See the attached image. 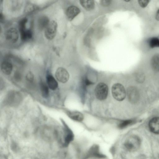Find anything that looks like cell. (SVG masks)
I'll list each match as a JSON object with an SVG mask.
<instances>
[{"label":"cell","instance_id":"26","mask_svg":"<svg viewBox=\"0 0 159 159\" xmlns=\"http://www.w3.org/2000/svg\"><path fill=\"white\" fill-rule=\"evenodd\" d=\"M156 18L157 20L159 21V9L157 12L156 16Z\"/></svg>","mask_w":159,"mask_h":159},{"label":"cell","instance_id":"17","mask_svg":"<svg viewBox=\"0 0 159 159\" xmlns=\"http://www.w3.org/2000/svg\"><path fill=\"white\" fill-rule=\"evenodd\" d=\"M80 2L83 7L87 10H90L94 7L93 0H80Z\"/></svg>","mask_w":159,"mask_h":159},{"label":"cell","instance_id":"5","mask_svg":"<svg viewBox=\"0 0 159 159\" xmlns=\"http://www.w3.org/2000/svg\"><path fill=\"white\" fill-rule=\"evenodd\" d=\"M127 94L129 101L132 103H136L139 100V91L135 87H129L127 89Z\"/></svg>","mask_w":159,"mask_h":159},{"label":"cell","instance_id":"3","mask_svg":"<svg viewBox=\"0 0 159 159\" xmlns=\"http://www.w3.org/2000/svg\"><path fill=\"white\" fill-rule=\"evenodd\" d=\"M108 87L104 83L100 82L96 86L94 93L96 98L100 100L105 99L108 95Z\"/></svg>","mask_w":159,"mask_h":159},{"label":"cell","instance_id":"8","mask_svg":"<svg viewBox=\"0 0 159 159\" xmlns=\"http://www.w3.org/2000/svg\"><path fill=\"white\" fill-rule=\"evenodd\" d=\"M148 126L151 132L156 134H159V117L152 118L149 122Z\"/></svg>","mask_w":159,"mask_h":159},{"label":"cell","instance_id":"19","mask_svg":"<svg viewBox=\"0 0 159 159\" xmlns=\"http://www.w3.org/2000/svg\"><path fill=\"white\" fill-rule=\"evenodd\" d=\"M149 47L152 48H159V38L154 37L151 38L148 41Z\"/></svg>","mask_w":159,"mask_h":159},{"label":"cell","instance_id":"9","mask_svg":"<svg viewBox=\"0 0 159 159\" xmlns=\"http://www.w3.org/2000/svg\"><path fill=\"white\" fill-rule=\"evenodd\" d=\"M80 12L79 8L75 6H71L68 8L66 11V15L67 18L70 20H72Z\"/></svg>","mask_w":159,"mask_h":159},{"label":"cell","instance_id":"16","mask_svg":"<svg viewBox=\"0 0 159 159\" xmlns=\"http://www.w3.org/2000/svg\"><path fill=\"white\" fill-rule=\"evenodd\" d=\"M88 156L90 157H102L103 156L101 154L99 151V147L97 145H93L89 149Z\"/></svg>","mask_w":159,"mask_h":159},{"label":"cell","instance_id":"18","mask_svg":"<svg viewBox=\"0 0 159 159\" xmlns=\"http://www.w3.org/2000/svg\"><path fill=\"white\" fill-rule=\"evenodd\" d=\"M21 40L25 41L31 39L32 36V33L30 30L25 29L20 32Z\"/></svg>","mask_w":159,"mask_h":159},{"label":"cell","instance_id":"11","mask_svg":"<svg viewBox=\"0 0 159 159\" xmlns=\"http://www.w3.org/2000/svg\"><path fill=\"white\" fill-rule=\"evenodd\" d=\"M46 81L49 88L51 89L54 90L58 87V83L52 75H48L46 77Z\"/></svg>","mask_w":159,"mask_h":159},{"label":"cell","instance_id":"28","mask_svg":"<svg viewBox=\"0 0 159 159\" xmlns=\"http://www.w3.org/2000/svg\"><path fill=\"white\" fill-rule=\"evenodd\" d=\"M3 0H0V3L1 4L2 2H3Z\"/></svg>","mask_w":159,"mask_h":159},{"label":"cell","instance_id":"22","mask_svg":"<svg viewBox=\"0 0 159 159\" xmlns=\"http://www.w3.org/2000/svg\"><path fill=\"white\" fill-rule=\"evenodd\" d=\"M145 76L144 74L142 72H139L135 75L136 81L139 83H142L145 81Z\"/></svg>","mask_w":159,"mask_h":159},{"label":"cell","instance_id":"14","mask_svg":"<svg viewBox=\"0 0 159 159\" xmlns=\"http://www.w3.org/2000/svg\"><path fill=\"white\" fill-rule=\"evenodd\" d=\"M40 89L42 96L44 98H47L49 95V87L45 82L41 81L40 82Z\"/></svg>","mask_w":159,"mask_h":159},{"label":"cell","instance_id":"23","mask_svg":"<svg viewBox=\"0 0 159 159\" xmlns=\"http://www.w3.org/2000/svg\"><path fill=\"white\" fill-rule=\"evenodd\" d=\"M139 5L142 7H146L151 0H138Z\"/></svg>","mask_w":159,"mask_h":159},{"label":"cell","instance_id":"15","mask_svg":"<svg viewBox=\"0 0 159 159\" xmlns=\"http://www.w3.org/2000/svg\"><path fill=\"white\" fill-rule=\"evenodd\" d=\"M68 116L71 119L77 121H81L84 119L83 114L78 111L70 112L68 114Z\"/></svg>","mask_w":159,"mask_h":159},{"label":"cell","instance_id":"2","mask_svg":"<svg viewBox=\"0 0 159 159\" xmlns=\"http://www.w3.org/2000/svg\"><path fill=\"white\" fill-rule=\"evenodd\" d=\"M141 145L139 138L136 135L129 137L125 141L124 146L126 149L129 152H134L138 150Z\"/></svg>","mask_w":159,"mask_h":159},{"label":"cell","instance_id":"4","mask_svg":"<svg viewBox=\"0 0 159 159\" xmlns=\"http://www.w3.org/2000/svg\"><path fill=\"white\" fill-rule=\"evenodd\" d=\"M57 27V24L56 21L52 20L50 22L45 28L44 35L47 39L52 40L55 37Z\"/></svg>","mask_w":159,"mask_h":159},{"label":"cell","instance_id":"24","mask_svg":"<svg viewBox=\"0 0 159 159\" xmlns=\"http://www.w3.org/2000/svg\"><path fill=\"white\" fill-rule=\"evenodd\" d=\"M25 78L27 81L32 82L34 79V75L31 72L29 71L26 74Z\"/></svg>","mask_w":159,"mask_h":159},{"label":"cell","instance_id":"7","mask_svg":"<svg viewBox=\"0 0 159 159\" xmlns=\"http://www.w3.org/2000/svg\"><path fill=\"white\" fill-rule=\"evenodd\" d=\"M5 37L8 41L12 43H15L19 38L18 31L16 28H11L6 32Z\"/></svg>","mask_w":159,"mask_h":159},{"label":"cell","instance_id":"10","mask_svg":"<svg viewBox=\"0 0 159 159\" xmlns=\"http://www.w3.org/2000/svg\"><path fill=\"white\" fill-rule=\"evenodd\" d=\"M13 66L11 63L7 61H4L1 64V69L2 72L5 75H9L12 72Z\"/></svg>","mask_w":159,"mask_h":159},{"label":"cell","instance_id":"27","mask_svg":"<svg viewBox=\"0 0 159 159\" xmlns=\"http://www.w3.org/2000/svg\"><path fill=\"white\" fill-rule=\"evenodd\" d=\"M125 1H126V2H129V1H130V0H124Z\"/></svg>","mask_w":159,"mask_h":159},{"label":"cell","instance_id":"21","mask_svg":"<svg viewBox=\"0 0 159 159\" xmlns=\"http://www.w3.org/2000/svg\"><path fill=\"white\" fill-rule=\"evenodd\" d=\"M67 133L65 138V144L68 145L69 143L73 140L74 139V135L72 132L69 129L67 130Z\"/></svg>","mask_w":159,"mask_h":159},{"label":"cell","instance_id":"20","mask_svg":"<svg viewBox=\"0 0 159 159\" xmlns=\"http://www.w3.org/2000/svg\"><path fill=\"white\" fill-rule=\"evenodd\" d=\"M134 121L132 120H127L121 122L118 125L120 129H123L133 124Z\"/></svg>","mask_w":159,"mask_h":159},{"label":"cell","instance_id":"1","mask_svg":"<svg viewBox=\"0 0 159 159\" xmlns=\"http://www.w3.org/2000/svg\"><path fill=\"white\" fill-rule=\"evenodd\" d=\"M111 93L113 97L119 101L124 100L126 95V92L124 86L119 83L115 84L112 85Z\"/></svg>","mask_w":159,"mask_h":159},{"label":"cell","instance_id":"13","mask_svg":"<svg viewBox=\"0 0 159 159\" xmlns=\"http://www.w3.org/2000/svg\"><path fill=\"white\" fill-rule=\"evenodd\" d=\"M151 64L152 69L155 71H159V54L154 55L152 57Z\"/></svg>","mask_w":159,"mask_h":159},{"label":"cell","instance_id":"6","mask_svg":"<svg viewBox=\"0 0 159 159\" xmlns=\"http://www.w3.org/2000/svg\"><path fill=\"white\" fill-rule=\"evenodd\" d=\"M56 78L59 82L65 83L68 80L70 75L67 71L62 67L58 68L55 74Z\"/></svg>","mask_w":159,"mask_h":159},{"label":"cell","instance_id":"25","mask_svg":"<svg viewBox=\"0 0 159 159\" xmlns=\"http://www.w3.org/2000/svg\"><path fill=\"white\" fill-rule=\"evenodd\" d=\"M112 0H100L101 4L103 6H108L111 3Z\"/></svg>","mask_w":159,"mask_h":159},{"label":"cell","instance_id":"12","mask_svg":"<svg viewBox=\"0 0 159 159\" xmlns=\"http://www.w3.org/2000/svg\"><path fill=\"white\" fill-rule=\"evenodd\" d=\"M48 18L46 16L40 17L38 20V26L40 30L45 29L49 22Z\"/></svg>","mask_w":159,"mask_h":159}]
</instances>
